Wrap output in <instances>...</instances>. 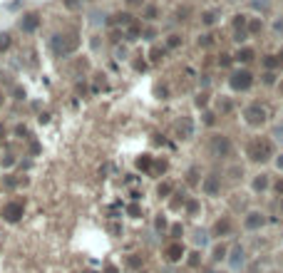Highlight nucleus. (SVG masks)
<instances>
[{"label": "nucleus", "instance_id": "obj_40", "mask_svg": "<svg viewBox=\"0 0 283 273\" xmlns=\"http://www.w3.org/2000/svg\"><path fill=\"white\" fill-rule=\"evenodd\" d=\"M65 5H67V8H70V10H75V8H77V5H80V0H65Z\"/></svg>", "mask_w": 283, "mask_h": 273}, {"label": "nucleus", "instance_id": "obj_28", "mask_svg": "<svg viewBox=\"0 0 283 273\" xmlns=\"http://www.w3.org/2000/svg\"><path fill=\"white\" fill-rule=\"evenodd\" d=\"M219 110H221V112H231V110H233V104H231V99H226V97H224V99H219Z\"/></svg>", "mask_w": 283, "mask_h": 273}, {"label": "nucleus", "instance_id": "obj_15", "mask_svg": "<svg viewBox=\"0 0 283 273\" xmlns=\"http://www.w3.org/2000/svg\"><path fill=\"white\" fill-rule=\"evenodd\" d=\"M139 32H142V28H139V23H137V20H132L129 25H124V35H127V40H137V37H139Z\"/></svg>", "mask_w": 283, "mask_h": 273}, {"label": "nucleus", "instance_id": "obj_27", "mask_svg": "<svg viewBox=\"0 0 283 273\" xmlns=\"http://www.w3.org/2000/svg\"><path fill=\"white\" fill-rule=\"evenodd\" d=\"M171 236H174V241H179V239L184 236V229H181V224H174V226H171Z\"/></svg>", "mask_w": 283, "mask_h": 273}, {"label": "nucleus", "instance_id": "obj_42", "mask_svg": "<svg viewBox=\"0 0 283 273\" xmlns=\"http://www.w3.org/2000/svg\"><path fill=\"white\" fill-rule=\"evenodd\" d=\"M162 52H164V50H159V47H154V50H152V58H154V60H159V55H162Z\"/></svg>", "mask_w": 283, "mask_h": 273}, {"label": "nucleus", "instance_id": "obj_43", "mask_svg": "<svg viewBox=\"0 0 283 273\" xmlns=\"http://www.w3.org/2000/svg\"><path fill=\"white\" fill-rule=\"evenodd\" d=\"M276 167L283 172V154H278V156H276Z\"/></svg>", "mask_w": 283, "mask_h": 273}, {"label": "nucleus", "instance_id": "obj_36", "mask_svg": "<svg viewBox=\"0 0 283 273\" xmlns=\"http://www.w3.org/2000/svg\"><path fill=\"white\" fill-rule=\"evenodd\" d=\"M206 241H209V239H206V234H201V231H199V234H197V243L206 246Z\"/></svg>", "mask_w": 283, "mask_h": 273}, {"label": "nucleus", "instance_id": "obj_10", "mask_svg": "<svg viewBox=\"0 0 283 273\" xmlns=\"http://www.w3.org/2000/svg\"><path fill=\"white\" fill-rule=\"evenodd\" d=\"M231 229H233L231 219H228V216H224V219H219V221L214 224V229H211V236H216V239H221V236H228V234H231Z\"/></svg>", "mask_w": 283, "mask_h": 273}, {"label": "nucleus", "instance_id": "obj_6", "mask_svg": "<svg viewBox=\"0 0 283 273\" xmlns=\"http://www.w3.org/2000/svg\"><path fill=\"white\" fill-rule=\"evenodd\" d=\"M209 149H211L214 156H228V154H231V139L224 137V134H214Z\"/></svg>", "mask_w": 283, "mask_h": 273}, {"label": "nucleus", "instance_id": "obj_2", "mask_svg": "<svg viewBox=\"0 0 283 273\" xmlns=\"http://www.w3.org/2000/svg\"><path fill=\"white\" fill-rule=\"evenodd\" d=\"M80 47V37L77 35H53V52L57 58H65L70 52H75Z\"/></svg>", "mask_w": 283, "mask_h": 273}, {"label": "nucleus", "instance_id": "obj_49", "mask_svg": "<svg viewBox=\"0 0 283 273\" xmlns=\"http://www.w3.org/2000/svg\"><path fill=\"white\" fill-rule=\"evenodd\" d=\"M281 209H283V201H281Z\"/></svg>", "mask_w": 283, "mask_h": 273}, {"label": "nucleus", "instance_id": "obj_26", "mask_svg": "<svg viewBox=\"0 0 283 273\" xmlns=\"http://www.w3.org/2000/svg\"><path fill=\"white\" fill-rule=\"evenodd\" d=\"M154 229H157V231H164V229H167V219H164L162 213L154 219Z\"/></svg>", "mask_w": 283, "mask_h": 273}, {"label": "nucleus", "instance_id": "obj_45", "mask_svg": "<svg viewBox=\"0 0 283 273\" xmlns=\"http://www.w3.org/2000/svg\"><path fill=\"white\" fill-rule=\"evenodd\" d=\"M127 5H142V0H127Z\"/></svg>", "mask_w": 283, "mask_h": 273}, {"label": "nucleus", "instance_id": "obj_44", "mask_svg": "<svg viewBox=\"0 0 283 273\" xmlns=\"http://www.w3.org/2000/svg\"><path fill=\"white\" fill-rule=\"evenodd\" d=\"M273 28H276V32H283V20H276V25H273Z\"/></svg>", "mask_w": 283, "mask_h": 273}, {"label": "nucleus", "instance_id": "obj_46", "mask_svg": "<svg viewBox=\"0 0 283 273\" xmlns=\"http://www.w3.org/2000/svg\"><path fill=\"white\" fill-rule=\"evenodd\" d=\"M5 137V127H3V122H0V139Z\"/></svg>", "mask_w": 283, "mask_h": 273}, {"label": "nucleus", "instance_id": "obj_32", "mask_svg": "<svg viewBox=\"0 0 283 273\" xmlns=\"http://www.w3.org/2000/svg\"><path fill=\"white\" fill-rule=\"evenodd\" d=\"M209 102V94H197V107H206Z\"/></svg>", "mask_w": 283, "mask_h": 273}, {"label": "nucleus", "instance_id": "obj_20", "mask_svg": "<svg viewBox=\"0 0 283 273\" xmlns=\"http://www.w3.org/2000/svg\"><path fill=\"white\" fill-rule=\"evenodd\" d=\"M263 65H266V70H273V67H278V65H283V62H281L278 55H268V58L263 60Z\"/></svg>", "mask_w": 283, "mask_h": 273}, {"label": "nucleus", "instance_id": "obj_25", "mask_svg": "<svg viewBox=\"0 0 283 273\" xmlns=\"http://www.w3.org/2000/svg\"><path fill=\"white\" fill-rule=\"evenodd\" d=\"M186 213H189V216H197L199 213V201L197 199H189V201H186Z\"/></svg>", "mask_w": 283, "mask_h": 273}, {"label": "nucleus", "instance_id": "obj_13", "mask_svg": "<svg viewBox=\"0 0 283 273\" xmlns=\"http://www.w3.org/2000/svg\"><path fill=\"white\" fill-rule=\"evenodd\" d=\"M226 258H228V248L224 246V243H216L214 251H211V261L219 263V261H226Z\"/></svg>", "mask_w": 283, "mask_h": 273}, {"label": "nucleus", "instance_id": "obj_14", "mask_svg": "<svg viewBox=\"0 0 283 273\" xmlns=\"http://www.w3.org/2000/svg\"><path fill=\"white\" fill-rule=\"evenodd\" d=\"M179 134H181L184 139H189V137L194 134V124H192V120H189V117H184V120L179 122Z\"/></svg>", "mask_w": 283, "mask_h": 273}, {"label": "nucleus", "instance_id": "obj_34", "mask_svg": "<svg viewBox=\"0 0 283 273\" xmlns=\"http://www.w3.org/2000/svg\"><path fill=\"white\" fill-rule=\"evenodd\" d=\"M254 8H261V10H268V3H266V0H254Z\"/></svg>", "mask_w": 283, "mask_h": 273}, {"label": "nucleus", "instance_id": "obj_8", "mask_svg": "<svg viewBox=\"0 0 283 273\" xmlns=\"http://www.w3.org/2000/svg\"><path fill=\"white\" fill-rule=\"evenodd\" d=\"M263 226H266V213L249 211L244 216V229H246V231H258V229H263Z\"/></svg>", "mask_w": 283, "mask_h": 273}, {"label": "nucleus", "instance_id": "obj_35", "mask_svg": "<svg viewBox=\"0 0 283 273\" xmlns=\"http://www.w3.org/2000/svg\"><path fill=\"white\" fill-rule=\"evenodd\" d=\"M204 122H206V124H209V127H211V124H214V122H216V117H214V115H211V112H206V115H204Z\"/></svg>", "mask_w": 283, "mask_h": 273}, {"label": "nucleus", "instance_id": "obj_47", "mask_svg": "<svg viewBox=\"0 0 283 273\" xmlns=\"http://www.w3.org/2000/svg\"><path fill=\"white\" fill-rule=\"evenodd\" d=\"M278 92H281V97H283V80L278 82Z\"/></svg>", "mask_w": 283, "mask_h": 273}, {"label": "nucleus", "instance_id": "obj_31", "mask_svg": "<svg viewBox=\"0 0 283 273\" xmlns=\"http://www.w3.org/2000/svg\"><path fill=\"white\" fill-rule=\"evenodd\" d=\"M199 45H201V47H209V45H211V35H201V37H199Z\"/></svg>", "mask_w": 283, "mask_h": 273}, {"label": "nucleus", "instance_id": "obj_33", "mask_svg": "<svg viewBox=\"0 0 283 273\" xmlns=\"http://www.w3.org/2000/svg\"><path fill=\"white\" fill-rule=\"evenodd\" d=\"M179 42H181V37H179V35H169V42H167V45H169V47H176Z\"/></svg>", "mask_w": 283, "mask_h": 273}, {"label": "nucleus", "instance_id": "obj_21", "mask_svg": "<svg viewBox=\"0 0 283 273\" xmlns=\"http://www.w3.org/2000/svg\"><path fill=\"white\" fill-rule=\"evenodd\" d=\"M186 263H189L192 268L201 266V253H199V251H192V253H189V258H186Z\"/></svg>", "mask_w": 283, "mask_h": 273}, {"label": "nucleus", "instance_id": "obj_19", "mask_svg": "<svg viewBox=\"0 0 283 273\" xmlns=\"http://www.w3.org/2000/svg\"><path fill=\"white\" fill-rule=\"evenodd\" d=\"M246 25H249V18H246V15H236V18H233V28H236V30H246Z\"/></svg>", "mask_w": 283, "mask_h": 273}, {"label": "nucleus", "instance_id": "obj_18", "mask_svg": "<svg viewBox=\"0 0 283 273\" xmlns=\"http://www.w3.org/2000/svg\"><path fill=\"white\" fill-rule=\"evenodd\" d=\"M268 189V177L266 174H258L254 179V191H266Z\"/></svg>", "mask_w": 283, "mask_h": 273}, {"label": "nucleus", "instance_id": "obj_5", "mask_svg": "<svg viewBox=\"0 0 283 273\" xmlns=\"http://www.w3.org/2000/svg\"><path fill=\"white\" fill-rule=\"evenodd\" d=\"M23 213H25V204L23 201H8L3 206V219L10 221V224H18L23 219Z\"/></svg>", "mask_w": 283, "mask_h": 273}, {"label": "nucleus", "instance_id": "obj_4", "mask_svg": "<svg viewBox=\"0 0 283 273\" xmlns=\"http://www.w3.org/2000/svg\"><path fill=\"white\" fill-rule=\"evenodd\" d=\"M244 117H246V122H249L251 127H261V124L266 122V107L258 104V102H254V104H249V107L244 110Z\"/></svg>", "mask_w": 283, "mask_h": 273}, {"label": "nucleus", "instance_id": "obj_16", "mask_svg": "<svg viewBox=\"0 0 283 273\" xmlns=\"http://www.w3.org/2000/svg\"><path fill=\"white\" fill-rule=\"evenodd\" d=\"M256 58V52L251 50V47H241L239 52H236V60L239 62H251Z\"/></svg>", "mask_w": 283, "mask_h": 273}, {"label": "nucleus", "instance_id": "obj_41", "mask_svg": "<svg viewBox=\"0 0 283 273\" xmlns=\"http://www.w3.org/2000/svg\"><path fill=\"white\" fill-rule=\"evenodd\" d=\"M273 80H276V77H273L271 72H266V77H263V82H266V85H273Z\"/></svg>", "mask_w": 283, "mask_h": 273}, {"label": "nucleus", "instance_id": "obj_48", "mask_svg": "<svg viewBox=\"0 0 283 273\" xmlns=\"http://www.w3.org/2000/svg\"><path fill=\"white\" fill-rule=\"evenodd\" d=\"M3 102H5V94H3V92H0V107H3Z\"/></svg>", "mask_w": 283, "mask_h": 273}, {"label": "nucleus", "instance_id": "obj_9", "mask_svg": "<svg viewBox=\"0 0 283 273\" xmlns=\"http://www.w3.org/2000/svg\"><path fill=\"white\" fill-rule=\"evenodd\" d=\"M201 191L206 196H219L221 194V177L219 174H209L204 182H201Z\"/></svg>", "mask_w": 283, "mask_h": 273}, {"label": "nucleus", "instance_id": "obj_29", "mask_svg": "<svg viewBox=\"0 0 283 273\" xmlns=\"http://www.w3.org/2000/svg\"><path fill=\"white\" fill-rule=\"evenodd\" d=\"M8 47H10V35L0 32V50H8Z\"/></svg>", "mask_w": 283, "mask_h": 273}, {"label": "nucleus", "instance_id": "obj_30", "mask_svg": "<svg viewBox=\"0 0 283 273\" xmlns=\"http://www.w3.org/2000/svg\"><path fill=\"white\" fill-rule=\"evenodd\" d=\"M273 137H276L278 142H283V122H278V124L273 127Z\"/></svg>", "mask_w": 283, "mask_h": 273}, {"label": "nucleus", "instance_id": "obj_24", "mask_svg": "<svg viewBox=\"0 0 283 273\" xmlns=\"http://www.w3.org/2000/svg\"><path fill=\"white\" fill-rule=\"evenodd\" d=\"M157 194H159L162 199H167V196H169V194H171V184H169V182L159 184V186H157Z\"/></svg>", "mask_w": 283, "mask_h": 273}, {"label": "nucleus", "instance_id": "obj_3", "mask_svg": "<svg viewBox=\"0 0 283 273\" xmlns=\"http://www.w3.org/2000/svg\"><path fill=\"white\" fill-rule=\"evenodd\" d=\"M228 85H231V90L244 92V90H249V87L254 85V75H251L249 70H236V72H231Z\"/></svg>", "mask_w": 283, "mask_h": 273}, {"label": "nucleus", "instance_id": "obj_7", "mask_svg": "<svg viewBox=\"0 0 283 273\" xmlns=\"http://www.w3.org/2000/svg\"><path fill=\"white\" fill-rule=\"evenodd\" d=\"M184 256H186V251H184V243L181 241H171L164 246V258L169 261V263H179V261H184Z\"/></svg>", "mask_w": 283, "mask_h": 273}, {"label": "nucleus", "instance_id": "obj_37", "mask_svg": "<svg viewBox=\"0 0 283 273\" xmlns=\"http://www.w3.org/2000/svg\"><path fill=\"white\" fill-rule=\"evenodd\" d=\"M189 184H197V169H189V179H186Z\"/></svg>", "mask_w": 283, "mask_h": 273}, {"label": "nucleus", "instance_id": "obj_11", "mask_svg": "<svg viewBox=\"0 0 283 273\" xmlns=\"http://www.w3.org/2000/svg\"><path fill=\"white\" fill-rule=\"evenodd\" d=\"M228 253H231V256H228V263H231L233 268H241V266L246 263V251H244L241 246H236V248H231Z\"/></svg>", "mask_w": 283, "mask_h": 273}, {"label": "nucleus", "instance_id": "obj_12", "mask_svg": "<svg viewBox=\"0 0 283 273\" xmlns=\"http://www.w3.org/2000/svg\"><path fill=\"white\" fill-rule=\"evenodd\" d=\"M37 25H40V15H37V13H28V15H23V20H20V28H23V32L37 30Z\"/></svg>", "mask_w": 283, "mask_h": 273}, {"label": "nucleus", "instance_id": "obj_22", "mask_svg": "<svg viewBox=\"0 0 283 273\" xmlns=\"http://www.w3.org/2000/svg\"><path fill=\"white\" fill-rule=\"evenodd\" d=\"M249 35H256V32H261V28H263V23L258 20V18H254V20H249Z\"/></svg>", "mask_w": 283, "mask_h": 273}, {"label": "nucleus", "instance_id": "obj_39", "mask_svg": "<svg viewBox=\"0 0 283 273\" xmlns=\"http://www.w3.org/2000/svg\"><path fill=\"white\" fill-rule=\"evenodd\" d=\"M273 189H276V194H281L283 196V179H278V182L273 184Z\"/></svg>", "mask_w": 283, "mask_h": 273}, {"label": "nucleus", "instance_id": "obj_1", "mask_svg": "<svg viewBox=\"0 0 283 273\" xmlns=\"http://www.w3.org/2000/svg\"><path fill=\"white\" fill-rule=\"evenodd\" d=\"M246 156L256 161V164H263L273 156V142L266 139V137H254L249 144H246Z\"/></svg>", "mask_w": 283, "mask_h": 273}, {"label": "nucleus", "instance_id": "obj_23", "mask_svg": "<svg viewBox=\"0 0 283 273\" xmlns=\"http://www.w3.org/2000/svg\"><path fill=\"white\" fill-rule=\"evenodd\" d=\"M201 23H204V25H214V23H216V13H214V10H206V13L201 15Z\"/></svg>", "mask_w": 283, "mask_h": 273}, {"label": "nucleus", "instance_id": "obj_17", "mask_svg": "<svg viewBox=\"0 0 283 273\" xmlns=\"http://www.w3.org/2000/svg\"><path fill=\"white\" fill-rule=\"evenodd\" d=\"M152 164H154V159H152L149 154H142L139 159H137V169H142V172H149Z\"/></svg>", "mask_w": 283, "mask_h": 273}, {"label": "nucleus", "instance_id": "obj_38", "mask_svg": "<svg viewBox=\"0 0 283 273\" xmlns=\"http://www.w3.org/2000/svg\"><path fill=\"white\" fill-rule=\"evenodd\" d=\"M219 62H221L224 67H228V65H231V55H221V58H219Z\"/></svg>", "mask_w": 283, "mask_h": 273}]
</instances>
